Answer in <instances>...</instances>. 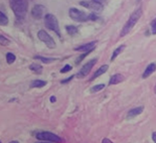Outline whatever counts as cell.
<instances>
[{
    "label": "cell",
    "mask_w": 156,
    "mask_h": 143,
    "mask_svg": "<svg viewBox=\"0 0 156 143\" xmlns=\"http://www.w3.org/2000/svg\"><path fill=\"white\" fill-rule=\"evenodd\" d=\"M9 4L17 18H24L28 10L27 0H9Z\"/></svg>",
    "instance_id": "obj_1"
},
{
    "label": "cell",
    "mask_w": 156,
    "mask_h": 143,
    "mask_svg": "<svg viewBox=\"0 0 156 143\" xmlns=\"http://www.w3.org/2000/svg\"><path fill=\"white\" fill-rule=\"evenodd\" d=\"M102 142H104V143H110L112 141H110L109 139H108V138H104V139H102Z\"/></svg>",
    "instance_id": "obj_29"
},
{
    "label": "cell",
    "mask_w": 156,
    "mask_h": 143,
    "mask_svg": "<svg viewBox=\"0 0 156 143\" xmlns=\"http://www.w3.org/2000/svg\"><path fill=\"white\" fill-rule=\"evenodd\" d=\"M36 59L38 60H41L42 62H44V63H46V64H50L52 62H54L56 61V58H46V57H40V56H37V57H35Z\"/></svg>",
    "instance_id": "obj_21"
},
{
    "label": "cell",
    "mask_w": 156,
    "mask_h": 143,
    "mask_svg": "<svg viewBox=\"0 0 156 143\" xmlns=\"http://www.w3.org/2000/svg\"><path fill=\"white\" fill-rule=\"evenodd\" d=\"M44 11H45V8H44L43 5L37 4L32 8L31 15H32V17L34 18V19L39 20V19H41V18L44 17Z\"/></svg>",
    "instance_id": "obj_9"
},
{
    "label": "cell",
    "mask_w": 156,
    "mask_h": 143,
    "mask_svg": "<svg viewBox=\"0 0 156 143\" xmlns=\"http://www.w3.org/2000/svg\"><path fill=\"white\" fill-rule=\"evenodd\" d=\"M8 18H7V16L4 14V13H2L1 11H0V25L1 26H6L7 24H8Z\"/></svg>",
    "instance_id": "obj_19"
},
{
    "label": "cell",
    "mask_w": 156,
    "mask_h": 143,
    "mask_svg": "<svg viewBox=\"0 0 156 143\" xmlns=\"http://www.w3.org/2000/svg\"><path fill=\"white\" fill-rule=\"evenodd\" d=\"M150 28H151V33L153 34V35H156V18H154V19L152 20L150 24Z\"/></svg>",
    "instance_id": "obj_24"
},
{
    "label": "cell",
    "mask_w": 156,
    "mask_h": 143,
    "mask_svg": "<svg viewBox=\"0 0 156 143\" xmlns=\"http://www.w3.org/2000/svg\"><path fill=\"white\" fill-rule=\"evenodd\" d=\"M50 100H51V103H55V101H56V97L55 96H51Z\"/></svg>",
    "instance_id": "obj_31"
},
{
    "label": "cell",
    "mask_w": 156,
    "mask_h": 143,
    "mask_svg": "<svg viewBox=\"0 0 156 143\" xmlns=\"http://www.w3.org/2000/svg\"><path fill=\"white\" fill-rule=\"evenodd\" d=\"M152 140H153L154 142H156V132L152 133Z\"/></svg>",
    "instance_id": "obj_28"
},
{
    "label": "cell",
    "mask_w": 156,
    "mask_h": 143,
    "mask_svg": "<svg viewBox=\"0 0 156 143\" xmlns=\"http://www.w3.org/2000/svg\"><path fill=\"white\" fill-rule=\"evenodd\" d=\"M124 48H125L124 45H120V46L117 47V48L115 49V50L113 51L112 55V58H110V61H115V60L121 54V52H122V51L124 50Z\"/></svg>",
    "instance_id": "obj_15"
},
{
    "label": "cell",
    "mask_w": 156,
    "mask_h": 143,
    "mask_svg": "<svg viewBox=\"0 0 156 143\" xmlns=\"http://www.w3.org/2000/svg\"><path fill=\"white\" fill-rule=\"evenodd\" d=\"M15 60H16V56H15L13 53H7L6 55V61L7 63L11 65V64H13L15 62Z\"/></svg>",
    "instance_id": "obj_20"
},
{
    "label": "cell",
    "mask_w": 156,
    "mask_h": 143,
    "mask_svg": "<svg viewBox=\"0 0 156 143\" xmlns=\"http://www.w3.org/2000/svg\"><path fill=\"white\" fill-rule=\"evenodd\" d=\"M72 70V66L70 65H66L62 70H61V73L62 74H65V73H68V72H70Z\"/></svg>",
    "instance_id": "obj_25"
},
{
    "label": "cell",
    "mask_w": 156,
    "mask_h": 143,
    "mask_svg": "<svg viewBox=\"0 0 156 143\" xmlns=\"http://www.w3.org/2000/svg\"><path fill=\"white\" fill-rule=\"evenodd\" d=\"M94 46H96V42H90L87 43L85 45H82V46H79L77 48H75V51L78 52H90L94 49Z\"/></svg>",
    "instance_id": "obj_10"
},
{
    "label": "cell",
    "mask_w": 156,
    "mask_h": 143,
    "mask_svg": "<svg viewBox=\"0 0 156 143\" xmlns=\"http://www.w3.org/2000/svg\"><path fill=\"white\" fill-rule=\"evenodd\" d=\"M124 80V77L122 76V75L120 74H115L113 75V76H112V78H110L109 80V85H117V84H120L121 82H123Z\"/></svg>",
    "instance_id": "obj_13"
},
{
    "label": "cell",
    "mask_w": 156,
    "mask_h": 143,
    "mask_svg": "<svg viewBox=\"0 0 156 143\" xmlns=\"http://www.w3.org/2000/svg\"><path fill=\"white\" fill-rule=\"evenodd\" d=\"M142 15V9L141 8H138L136 9L134 12H133L130 17H129V19L127 20V22L125 23V25L123 26L122 30H121L120 32V37H124L125 35H127L132 30V28L134 27L136 25V23L138 22V20L140 19V17H141Z\"/></svg>",
    "instance_id": "obj_2"
},
{
    "label": "cell",
    "mask_w": 156,
    "mask_h": 143,
    "mask_svg": "<svg viewBox=\"0 0 156 143\" xmlns=\"http://www.w3.org/2000/svg\"><path fill=\"white\" fill-rule=\"evenodd\" d=\"M144 110L143 106H138V107H135V108H132V110H130L128 111L127 113V118L130 119L132 117H135V116L139 115L140 113H142V111Z\"/></svg>",
    "instance_id": "obj_12"
},
{
    "label": "cell",
    "mask_w": 156,
    "mask_h": 143,
    "mask_svg": "<svg viewBox=\"0 0 156 143\" xmlns=\"http://www.w3.org/2000/svg\"><path fill=\"white\" fill-rule=\"evenodd\" d=\"M93 1H96L98 3H101V4H102L104 2H105V0H93Z\"/></svg>",
    "instance_id": "obj_30"
},
{
    "label": "cell",
    "mask_w": 156,
    "mask_h": 143,
    "mask_svg": "<svg viewBox=\"0 0 156 143\" xmlns=\"http://www.w3.org/2000/svg\"><path fill=\"white\" fill-rule=\"evenodd\" d=\"M36 138L38 140L41 141H49V142H61V139L58 135H56L49 131H43V132H39L36 134Z\"/></svg>",
    "instance_id": "obj_4"
},
{
    "label": "cell",
    "mask_w": 156,
    "mask_h": 143,
    "mask_svg": "<svg viewBox=\"0 0 156 143\" xmlns=\"http://www.w3.org/2000/svg\"><path fill=\"white\" fill-rule=\"evenodd\" d=\"M30 70H31L33 73L35 74H42V71H43V68L40 65V64H37V63H33L30 65Z\"/></svg>",
    "instance_id": "obj_16"
},
{
    "label": "cell",
    "mask_w": 156,
    "mask_h": 143,
    "mask_svg": "<svg viewBox=\"0 0 156 143\" xmlns=\"http://www.w3.org/2000/svg\"><path fill=\"white\" fill-rule=\"evenodd\" d=\"M74 78V76H71L70 78H68L67 80H64V81H62V84H65V82H70L71 80H73Z\"/></svg>",
    "instance_id": "obj_27"
},
{
    "label": "cell",
    "mask_w": 156,
    "mask_h": 143,
    "mask_svg": "<svg viewBox=\"0 0 156 143\" xmlns=\"http://www.w3.org/2000/svg\"><path fill=\"white\" fill-rule=\"evenodd\" d=\"M154 91H155V93H156V85H155V89H154Z\"/></svg>",
    "instance_id": "obj_32"
},
{
    "label": "cell",
    "mask_w": 156,
    "mask_h": 143,
    "mask_svg": "<svg viewBox=\"0 0 156 143\" xmlns=\"http://www.w3.org/2000/svg\"><path fill=\"white\" fill-rule=\"evenodd\" d=\"M10 44V41L6 38V37H4L3 35H0V45L1 46H8V45Z\"/></svg>",
    "instance_id": "obj_23"
},
{
    "label": "cell",
    "mask_w": 156,
    "mask_h": 143,
    "mask_svg": "<svg viewBox=\"0 0 156 143\" xmlns=\"http://www.w3.org/2000/svg\"><path fill=\"white\" fill-rule=\"evenodd\" d=\"M38 38L40 39V41L46 44L48 48L54 49L56 47V43L54 39H53L46 31H44V30H40V31L38 32Z\"/></svg>",
    "instance_id": "obj_6"
},
{
    "label": "cell",
    "mask_w": 156,
    "mask_h": 143,
    "mask_svg": "<svg viewBox=\"0 0 156 143\" xmlns=\"http://www.w3.org/2000/svg\"><path fill=\"white\" fill-rule=\"evenodd\" d=\"M97 62H98V59H93V60H90V62H87V64H85V65L82 67V69L80 70L79 73L77 74V77L79 78H83L87 77V75H89L90 72L92 71L93 67L96 65Z\"/></svg>",
    "instance_id": "obj_7"
},
{
    "label": "cell",
    "mask_w": 156,
    "mask_h": 143,
    "mask_svg": "<svg viewBox=\"0 0 156 143\" xmlns=\"http://www.w3.org/2000/svg\"><path fill=\"white\" fill-rule=\"evenodd\" d=\"M47 82L45 81H41V80H35L31 82V86L32 88H43L44 85H46Z\"/></svg>",
    "instance_id": "obj_17"
},
{
    "label": "cell",
    "mask_w": 156,
    "mask_h": 143,
    "mask_svg": "<svg viewBox=\"0 0 156 143\" xmlns=\"http://www.w3.org/2000/svg\"><path fill=\"white\" fill-rule=\"evenodd\" d=\"M44 21H45V25L48 29L54 31L58 36H61V32H60V26H59V22L58 19L55 15L53 14H46L44 17Z\"/></svg>",
    "instance_id": "obj_3"
},
{
    "label": "cell",
    "mask_w": 156,
    "mask_h": 143,
    "mask_svg": "<svg viewBox=\"0 0 156 143\" xmlns=\"http://www.w3.org/2000/svg\"><path fill=\"white\" fill-rule=\"evenodd\" d=\"M98 19V16L96 14H90L89 15V20H97Z\"/></svg>",
    "instance_id": "obj_26"
},
{
    "label": "cell",
    "mask_w": 156,
    "mask_h": 143,
    "mask_svg": "<svg viewBox=\"0 0 156 143\" xmlns=\"http://www.w3.org/2000/svg\"><path fill=\"white\" fill-rule=\"evenodd\" d=\"M108 65H104V66H101L100 69H98L96 73L94 74V76H93V78H92V80H94V78H98L100 76H101V75H104V74H105L106 72H108Z\"/></svg>",
    "instance_id": "obj_14"
},
{
    "label": "cell",
    "mask_w": 156,
    "mask_h": 143,
    "mask_svg": "<svg viewBox=\"0 0 156 143\" xmlns=\"http://www.w3.org/2000/svg\"><path fill=\"white\" fill-rule=\"evenodd\" d=\"M105 85L104 84H100V85H94L92 89H90V92H100L101 91L102 89H105Z\"/></svg>",
    "instance_id": "obj_22"
},
{
    "label": "cell",
    "mask_w": 156,
    "mask_h": 143,
    "mask_svg": "<svg viewBox=\"0 0 156 143\" xmlns=\"http://www.w3.org/2000/svg\"><path fill=\"white\" fill-rule=\"evenodd\" d=\"M155 71H156V64L155 63L149 64V65L146 67V69H145V71H144V73L142 74V78H147L148 77H150Z\"/></svg>",
    "instance_id": "obj_11"
},
{
    "label": "cell",
    "mask_w": 156,
    "mask_h": 143,
    "mask_svg": "<svg viewBox=\"0 0 156 143\" xmlns=\"http://www.w3.org/2000/svg\"><path fill=\"white\" fill-rule=\"evenodd\" d=\"M66 30H67L68 34H69V35H72V36H74V35H76V34L78 33V28L76 27V26H73V25L67 26Z\"/></svg>",
    "instance_id": "obj_18"
},
{
    "label": "cell",
    "mask_w": 156,
    "mask_h": 143,
    "mask_svg": "<svg viewBox=\"0 0 156 143\" xmlns=\"http://www.w3.org/2000/svg\"><path fill=\"white\" fill-rule=\"evenodd\" d=\"M69 15L72 19L78 22H85L89 20V15L77 8H71L69 10Z\"/></svg>",
    "instance_id": "obj_5"
},
{
    "label": "cell",
    "mask_w": 156,
    "mask_h": 143,
    "mask_svg": "<svg viewBox=\"0 0 156 143\" xmlns=\"http://www.w3.org/2000/svg\"><path fill=\"white\" fill-rule=\"evenodd\" d=\"M80 5H82L83 7H86L87 9H90L93 11H96V12H101V11L104 9L102 8V4L101 3H98L96 1H81L80 2Z\"/></svg>",
    "instance_id": "obj_8"
}]
</instances>
